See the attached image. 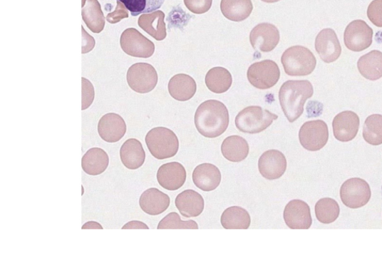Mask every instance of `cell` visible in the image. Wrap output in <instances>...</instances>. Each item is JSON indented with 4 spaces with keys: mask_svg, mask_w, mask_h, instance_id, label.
Segmentation results:
<instances>
[{
    "mask_svg": "<svg viewBox=\"0 0 382 273\" xmlns=\"http://www.w3.org/2000/svg\"><path fill=\"white\" fill-rule=\"evenodd\" d=\"M197 131L204 137L215 138L224 134L229 124L227 106L215 100L207 101L197 108L195 118Z\"/></svg>",
    "mask_w": 382,
    "mask_h": 273,
    "instance_id": "obj_1",
    "label": "cell"
},
{
    "mask_svg": "<svg viewBox=\"0 0 382 273\" xmlns=\"http://www.w3.org/2000/svg\"><path fill=\"white\" fill-rule=\"evenodd\" d=\"M313 94V86L308 80H290L282 86L279 93V102L290 123L295 122L304 114L305 103Z\"/></svg>",
    "mask_w": 382,
    "mask_h": 273,
    "instance_id": "obj_2",
    "label": "cell"
},
{
    "mask_svg": "<svg viewBox=\"0 0 382 273\" xmlns=\"http://www.w3.org/2000/svg\"><path fill=\"white\" fill-rule=\"evenodd\" d=\"M148 148L152 155L158 160H165L176 155L180 142L176 134L165 127L153 128L145 138Z\"/></svg>",
    "mask_w": 382,
    "mask_h": 273,
    "instance_id": "obj_3",
    "label": "cell"
},
{
    "mask_svg": "<svg viewBox=\"0 0 382 273\" xmlns=\"http://www.w3.org/2000/svg\"><path fill=\"white\" fill-rule=\"evenodd\" d=\"M278 115L260 106H249L239 112L235 118L237 130L244 133L258 134L272 125Z\"/></svg>",
    "mask_w": 382,
    "mask_h": 273,
    "instance_id": "obj_4",
    "label": "cell"
},
{
    "mask_svg": "<svg viewBox=\"0 0 382 273\" xmlns=\"http://www.w3.org/2000/svg\"><path fill=\"white\" fill-rule=\"evenodd\" d=\"M282 63L286 74L304 76L313 73L316 66V59L308 48L294 46L283 53Z\"/></svg>",
    "mask_w": 382,
    "mask_h": 273,
    "instance_id": "obj_5",
    "label": "cell"
},
{
    "mask_svg": "<svg viewBox=\"0 0 382 273\" xmlns=\"http://www.w3.org/2000/svg\"><path fill=\"white\" fill-rule=\"evenodd\" d=\"M280 75L278 64L272 60L254 63L247 71L249 83L260 90H267L275 86L279 82Z\"/></svg>",
    "mask_w": 382,
    "mask_h": 273,
    "instance_id": "obj_6",
    "label": "cell"
},
{
    "mask_svg": "<svg viewBox=\"0 0 382 273\" xmlns=\"http://www.w3.org/2000/svg\"><path fill=\"white\" fill-rule=\"evenodd\" d=\"M329 128L327 124L321 120L305 123L300 128L299 139L301 145L309 151H319L323 149L329 140Z\"/></svg>",
    "mask_w": 382,
    "mask_h": 273,
    "instance_id": "obj_7",
    "label": "cell"
},
{
    "mask_svg": "<svg viewBox=\"0 0 382 273\" xmlns=\"http://www.w3.org/2000/svg\"><path fill=\"white\" fill-rule=\"evenodd\" d=\"M127 83L131 89L138 93L152 91L158 83V73L148 63H137L127 72Z\"/></svg>",
    "mask_w": 382,
    "mask_h": 273,
    "instance_id": "obj_8",
    "label": "cell"
},
{
    "mask_svg": "<svg viewBox=\"0 0 382 273\" xmlns=\"http://www.w3.org/2000/svg\"><path fill=\"white\" fill-rule=\"evenodd\" d=\"M124 53L133 57L148 58L155 53V44L134 28L125 29L120 37Z\"/></svg>",
    "mask_w": 382,
    "mask_h": 273,
    "instance_id": "obj_9",
    "label": "cell"
},
{
    "mask_svg": "<svg viewBox=\"0 0 382 273\" xmlns=\"http://www.w3.org/2000/svg\"><path fill=\"white\" fill-rule=\"evenodd\" d=\"M340 195L343 203L352 210L363 207L371 198L368 183L359 178L346 180L341 186Z\"/></svg>",
    "mask_w": 382,
    "mask_h": 273,
    "instance_id": "obj_10",
    "label": "cell"
},
{
    "mask_svg": "<svg viewBox=\"0 0 382 273\" xmlns=\"http://www.w3.org/2000/svg\"><path fill=\"white\" fill-rule=\"evenodd\" d=\"M373 36V29L365 21L356 20L346 26L344 43L349 51L361 52L372 45Z\"/></svg>",
    "mask_w": 382,
    "mask_h": 273,
    "instance_id": "obj_11",
    "label": "cell"
},
{
    "mask_svg": "<svg viewBox=\"0 0 382 273\" xmlns=\"http://www.w3.org/2000/svg\"><path fill=\"white\" fill-rule=\"evenodd\" d=\"M249 40L253 49L263 53L272 52L279 43V31L272 24H260L251 31Z\"/></svg>",
    "mask_w": 382,
    "mask_h": 273,
    "instance_id": "obj_12",
    "label": "cell"
},
{
    "mask_svg": "<svg viewBox=\"0 0 382 273\" xmlns=\"http://www.w3.org/2000/svg\"><path fill=\"white\" fill-rule=\"evenodd\" d=\"M284 222L291 230H309L312 225L309 205L300 200H291L284 210Z\"/></svg>",
    "mask_w": 382,
    "mask_h": 273,
    "instance_id": "obj_13",
    "label": "cell"
},
{
    "mask_svg": "<svg viewBox=\"0 0 382 273\" xmlns=\"http://www.w3.org/2000/svg\"><path fill=\"white\" fill-rule=\"evenodd\" d=\"M315 49L324 62L337 61L342 49L336 32L332 29H324L320 31L315 40Z\"/></svg>",
    "mask_w": 382,
    "mask_h": 273,
    "instance_id": "obj_14",
    "label": "cell"
},
{
    "mask_svg": "<svg viewBox=\"0 0 382 273\" xmlns=\"http://www.w3.org/2000/svg\"><path fill=\"white\" fill-rule=\"evenodd\" d=\"M360 119L355 112L345 110L334 118L332 122L334 138L341 142L353 140L359 130Z\"/></svg>",
    "mask_w": 382,
    "mask_h": 273,
    "instance_id": "obj_15",
    "label": "cell"
},
{
    "mask_svg": "<svg viewBox=\"0 0 382 273\" xmlns=\"http://www.w3.org/2000/svg\"><path fill=\"white\" fill-rule=\"evenodd\" d=\"M286 169L284 154L276 150L266 151L259 160V170L264 178L276 180L282 177Z\"/></svg>",
    "mask_w": 382,
    "mask_h": 273,
    "instance_id": "obj_16",
    "label": "cell"
},
{
    "mask_svg": "<svg viewBox=\"0 0 382 273\" xmlns=\"http://www.w3.org/2000/svg\"><path fill=\"white\" fill-rule=\"evenodd\" d=\"M187 177L184 166L179 163L165 164L159 168L157 172V180L163 188L173 191L181 188Z\"/></svg>",
    "mask_w": 382,
    "mask_h": 273,
    "instance_id": "obj_17",
    "label": "cell"
},
{
    "mask_svg": "<svg viewBox=\"0 0 382 273\" xmlns=\"http://www.w3.org/2000/svg\"><path fill=\"white\" fill-rule=\"evenodd\" d=\"M170 204L168 195L155 187L148 189L141 195L139 205L143 212L152 216L164 213Z\"/></svg>",
    "mask_w": 382,
    "mask_h": 273,
    "instance_id": "obj_18",
    "label": "cell"
},
{
    "mask_svg": "<svg viewBox=\"0 0 382 273\" xmlns=\"http://www.w3.org/2000/svg\"><path fill=\"white\" fill-rule=\"evenodd\" d=\"M126 133V124L121 116L115 113L105 115L98 123V133L108 143L120 140Z\"/></svg>",
    "mask_w": 382,
    "mask_h": 273,
    "instance_id": "obj_19",
    "label": "cell"
},
{
    "mask_svg": "<svg viewBox=\"0 0 382 273\" xmlns=\"http://www.w3.org/2000/svg\"><path fill=\"white\" fill-rule=\"evenodd\" d=\"M120 156L125 168L138 170L145 164L146 153L138 140L130 138L123 143L120 150Z\"/></svg>",
    "mask_w": 382,
    "mask_h": 273,
    "instance_id": "obj_20",
    "label": "cell"
},
{
    "mask_svg": "<svg viewBox=\"0 0 382 273\" xmlns=\"http://www.w3.org/2000/svg\"><path fill=\"white\" fill-rule=\"evenodd\" d=\"M168 91L173 99L185 102L194 98L197 83L192 77L187 74H177L170 80Z\"/></svg>",
    "mask_w": 382,
    "mask_h": 273,
    "instance_id": "obj_21",
    "label": "cell"
},
{
    "mask_svg": "<svg viewBox=\"0 0 382 273\" xmlns=\"http://www.w3.org/2000/svg\"><path fill=\"white\" fill-rule=\"evenodd\" d=\"M175 204L180 214L187 218L200 216L205 206L202 197L193 190H186L182 192L177 196Z\"/></svg>",
    "mask_w": 382,
    "mask_h": 273,
    "instance_id": "obj_22",
    "label": "cell"
},
{
    "mask_svg": "<svg viewBox=\"0 0 382 273\" xmlns=\"http://www.w3.org/2000/svg\"><path fill=\"white\" fill-rule=\"evenodd\" d=\"M193 181L200 190L212 191L220 184L221 173L218 168L212 164H202L195 169Z\"/></svg>",
    "mask_w": 382,
    "mask_h": 273,
    "instance_id": "obj_23",
    "label": "cell"
},
{
    "mask_svg": "<svg viewBox=\"0 0 382 273\" xmlns=\"http://www.w3.org/2000/svg\"><path fill=\"white\" fill-rule=\"evenodd\" d=\"M165 14L162 11L143 14L138 19V25L156 41H163L167 37Z\"/></svg>",
    "mask_w": 382,
    "mask_h": 273,
    "instance_id": "obj_24",
    "label": "cell"
},
{
    "mask_svg": "<svg viewBox=\"0 0 382 273\" xmlns=\"http://www.w3.org/2000/svg\"><path fill=\"white\" fill-rule=\"evenodd\" d=\"M221 152L229 162L241 163L249 153L247 141L242 137L232 135L227 138L222 143Z\"/></svg>",
    "mask_w": 382,
    "mask_h": 273,
    "instance_id": "obj_25",
    "label": "cell"
},
{
    "mask_svg": "<svg viewBox=\"0 0 382 273\" xmlns=\"http://www.w3.org/2000/svg\"><path fill=\"white\" fill-rule=\"evenodd\" d=\"M220 9L228 20L242 22L249 17L253 5L251 0H221Z\"/></svg>",
    "mask_w": 382,
    "mask_h": 273,
    "instance_id": "obj_26",
    "label": "cell"
},
{
    "mask_svg": "<svg viewBox=\"0 0 382 273\" xmlns=\"http://www.w3.org/2000/svg\"><path fill=\"white\" fill-rule=\"evenodd\" d=\"M83 19L93 34H99L105 27V17L98 0H83Z\"/></svg>",
    "mask_w": 382,
    "mask_h": 273,
    "instance_id": "obj_27",
    "label": "cell"
},
{
    "mask_svg": "<svg viewBox=\"0 0 382 273\" xmlns=\"http://www.w3.org/2000/svg\"><path fill=\"white\" fill-rule=\"evenodd\" d=\"M109 165V157L103 149H90L82 158V168L90 175H99L103 173Z\"/></svg>",
    "mask_w": 382,
    "mask_h": 273,
    "instance_id": "obj_28",
    "label": "cell"
},
{
    "mask_svg": "<svg viewBox=\"0 0 382 273\" xmlns=\"http://www.w3.org/2000/svg\"><path fill=\"white\" fill-rule=\"evenodd\" d=\"M358 69L365 78L371 81L382 77V53L373 51L362 56L358 61Z\"/></svg>",
    "mask_w": 382,
    "mask_h": 273,
    "instance_id": "obj_29",
    "label": "cell"
},
{
    "mask_svg": "<svg viewBox=\"0 0 382 273\" xmlns=\"http://www.w3.org/2000/svg\"><path fill=\"white\" fill-rule=\"evenodd\" d=\"M222 227L226 230H248L250 227V215L244 208L232 206L221 216Z\"/></svg>",
    "mask_w": 382,
    "mask_h": 273,
    "instance_id": "obj_30",
    "label": "cell"
},
{
    "mask_svg": "<svg viewBox=\"0 0 382 273\" xmlns=\"http://www.w3.org/2000/svg\"><path fill=\"white\" fill-rule=\"evenodd\" d=\"M232 76L224 68L217 67L211 69L205 76V85L215 93H224L232 86Z\"/></svg>",
    "mask_w": 382,
    "mask_h": 273,
    "instance_id": "obj_31",
    "label": "cell"
},
{
    "mask_svg": "<svg viewBox=\"0 0 382 273\" xmlns=\"http://www.w3.org/2000/svg\"><path fill=\"white\" fill-rule=\"evenodd\" d=\"M315 215L318 221L324 224L332 223L340 215V206L331 198L321 199L316 203Z\"/></svg>",
    "mask_w": 382,
    "mask_h": 273,
    "instance_id": "obj_32",
    "label": "cell"
},
{
    "mask_svg": "<svg viewBox=\"0 0 382 273\" xmlns=\"http://www.w3.org/2000/svg\"><path fill=\"white\" fill-rule=\"evenodd\" d=\"M363 138L371 145L378 146L382 144V115H373L366 119Z\"/></svg>",
    "mask_w": 382,
    "mask_h": 273,
    "instance_id": "obj_33",
    "label": "cell"
},
{
    "mask_svg": "<svg viewBox=\"0 0 382 273\" xmlns=\"http://www.w3.org/2000/svg\"><path fill=\"white\" fill-rule=\"evenodd\" d=\"M129 10L133 17L141 14L152 13L160 9L165 0H117Z\"/></svg>",
    "mask_w": 382,
    "mask_h": 273,
    "instance_id": "obj_34",
    "label": "cell"
},
{
    "mask_svg": "<svg viewBox=\"0 0 382 273\" xmlns=\"http://www.w3.org/2000/svg\"><path fill=\"white\" fill-rule=\"evenodd\" d=\"M158 230H198L194 220L184 221L176 212H171L158 223Z\"/></svg>",
    "mask_w": 382,
    "mask_h": 273,
    "instance_id": "obj_35",
    "label": "cell"
},
{
    "mask_svg": "<svg viewBox=\"0 0 382 273\" xmlns=\"http://www.w3.org/2000/svg\"><path fill=\"white\" fill-rule=\"evenodd\" d=\"M184 3L190 11L202 14L210 10L213 0H184Z\"/></svg>",
    "mask_w": 382,
    "mask_h": 273,
    "instance_id": "obj_36",
    "label": "cell"
},
{
    "mask_svg": "<svg viewBox=\"0 0 382 273\" xmlns=\"http://www.w3.org/2000/svg\"><path fill=\"white\" fill-rule=\"evenodd\" d=\"M369 20L377 27H382V0H373L368 9Z\"/></svg>",
    "mask_w": 382,
    "mask_h": 273,
    "instance_id": "obj_37",
    "label": "cell"
},
{
    "mask_svg": "<svg viewBox=\"0 0 382 273\" xmlns=\"http://www.w3.org/2000/svg\"><path fill=\"white\" fill-rule=\"evenodd\" d=\"M83 105L82 110H86L93 103L94 100V88L93 85L86 78H83Z\"/></svg>",
    "mask_w": 382,
    "mask_h": 273,
    "instance_id": "obj_38",
    "label": "cell"
},
{
    "mask_svg": "<svg viewBox=\"0 0 382 273\" xmlns=\"http://www.w3.org/2000/svg\"><path fill=\"white\" fill-rule=\"evenodd\" d=\"M129 18V13L125 6L117 1V7L115 11L109 13L107 15L106 20L111 24H115L121 21L124 19Z\"/></svg>",
    "mask_w": 382,
    "mask_h": 273,
    "instance_id": "obj_39",
    "label": "cell"
},
{
    "mask_svg": "<svg viewBox=\"0 0 382 273\" xmlns=\"http://www.w3.org/2000/svg\"><path fill=\"white\" fill-rule=\"evenodd\" d=\"M83 54L91 52L95 46V41L92 36L87 34L86 29L83 27Z\"/></svg>",
    "mask_w": 382,
    "mask_h": 273,
    "instance_id": "obj_40",
    "label": "cell"
},
{
    "mask_svg": "<svg viewBox=\"0 0 382 273\" xmlns=\"http://www.w3.org/2000/svg\"><path fill=\"white\" fill-rule=\"evenodd\" d=\"M122 230H149V227L143 222L133 220L124 225Z\"/></svg>",
    "mask_w": 382,
    "mask_h": 273,
    "instance_id": "obj_41",
    "label": "cell"
},
{
    "mask_svg": "<svg viewBox=\"0 0 382 273\" xmlns=\"http://www.w3.org/2000/svg\"><path fill=\"white\" fill-rule=\"evenodd\" d=\"M83 230H103L101 225L95 221H90L83 225Z\"/></svg>",
    "mask_w": 382,
    "mask_h": 273,
    "instance_id": "obj_42",
    "label": "cell"
},
{
    "mask_svg": "<svg viewBox=\"0 0 382 273\" xmlns=\"http://www.w3.org/2000/svg\"><path fill=\"white\" fill-rule=\"evenodd\" d=\"M262 1L267 4H274L280 1V0H262Z\"/></svg>",
    "mask_w": 382,
    "mask_h": 273,
    "instance_id": "obj_43",
    "label": "cell"
}]
</instances>
